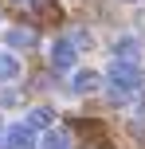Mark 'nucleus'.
Wrapping results in <instances>:
<instances>
[{
  "label": "nucleus",
  "instance_id": "f257e3e1",
  "mask_svg": "<svg viewBox=\"0 0 145 149\" xmlns=\"http://www.w3.org/2000/svg\"><path fill=\"white\" fill-rule=\"evenodd\" d=\"M110 86H114V102H126V98H133V94L145 86V79H141V71H137V67L110 63Z\"/></svg>",
  "mask_w": 145,
  "mask_h": 149
},
{
  "label": "nucleus",
  "instance_id": "f03ea898",
  "mask_svg": "<svg viewBox=\"0 0 145 149\" xmlns=\"http://www.w3.org/2000/svg\"><path fill=\"white\" fill-rule=\"evenodd\" d=\"M75 59H78V51L71 47V39H55V43H51V71L55 74H59V71H71Z\"/></svg>",
  "mask_w": 145,
  "mask_h": 149
},
{
  "label": "nucleus",
  "instance_id": "7ed1b4c3",
  "mask_svg": "<svg viewBox=\"0 0 145 149\" xmlns=\"http://www.w3.org/2000/svg\"><path fill=\"white\" fill-rule=\"evenodd\" d=\"M35 145V130L24 126V122H16V126L4 130V149H31Z\"/></svg>",
  "mask_w": 145,
  "mask_h": 149
},
{
  "label": "nucleus",
  "instance_id": "20e7f679",
  "mask_svg": "<svg viewBox=\"0 0 145 149\" xmlns=\"http://www.w3.org/2000/svg\"><path fill=\"white\" fill-rule=\"evenodd\" d=\"M137 59H141V43H137L133 36H126V39L114 43V63H122V67H137Z\"/></svg>",
  "mask_w": 145,
  "mask_h": 149
},
{
  "label": "nucleus",
  "instance_id": "39448f33",
  "mask_svg": "<svg viewBox=\"0 0 145 149\" xmlns=\"http://www.w3.org/2000/svg\"><path fill=\"white\" fill-rule=\"evenodd\" d=\"M51 122H55V114L47 110V106H35V110L28 114V122H24V126H31V130H47Z\"/></svg>",
  "mask_w": 145,
  "mask_h": 149
},
{
  "label": "nucleus",
  "instance_id": "423d86ee",
  "mask_svg": "<svg viewBox=\"0 0 145 149\" xmlns=\"http://www.w3.org/2000/svg\"><path fill=\"white\" fill-rule=\"evenodd\" d=\"M98 86H102V79L94 71H78L75 74V90H78V94H90V90H98Z\"/></svg>",
  "mask_w": 145,
  "mask_h": 149
},
{
  "label": "nucleus",
  "instance_id": "0eeeda50",
  "mask_svg": "<svg viewBox=\"0 0 145 149\" xmlns=\"http://www.w3.org/2000/svg\"><path fill=\"white\" fill-rule=\"evenodd\" d=\"M43 149H71V134H67V130H47Z\"/></svg>",
  "mask_w": 145,
  "mask_h": 149
},
{
  "label": "nucleus",
  "instance_id": "6e6552de",
  "mask_svg": "<svg viewBox=\"0 0 145 149\" xmlns=\"http://www.w3.org/2000/svg\"><path fill=\"white\" fill-rule=\"evenodd\" d=\"M8 43H12V47H35V31H28V28H12V31H8Z\"/></svg>",
  "mask_w": 145,
  "mask_h": 149
},
{
  "label": "nucleus",
  "instance_id": "1a4fd4ad",
  "mask_svg": "<svg viewBox=\"0 0 145 149\" xmlns=\"http://www.w3.org/2000/svg\"><path fill=\"white\" fill-rule=\"evenodd\" d=\"M16 74H20V59L8 55V51H0V79H16Z\"/></svg>",
  "mask_w": 145,
  "mask_h": 149
},
{
  "label": "nucleus",
  "instance_id": "9d476101",
  "mask_svg": "<svg viewBox=\"0 0 145 149\" xmlns=\"http://www.w3.org/2000/svg\"><path fill=\"white\" fill-rule=\"evenodd\" d=\"M16 4H35V0H16Z\"/></svg>",
  "mask_w": 145,
  "mask_h": 149
},
{
  "label": "nucleus",
  "instance_id": "9b49d317",
  "mask_svg": "<svg viewBox=\"0 0 145 149\" xmlns=\"http://www.w3.org/2000/svg\"><path fill=\"white\" fill-rule=\"evenodd\" d=\"M0 149H4V134H0Z\"/></svg>",
  "mask_w": 145,
  "mask_h": 149
}]
</instances>
